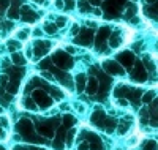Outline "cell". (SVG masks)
Segmentation results:
<instances>
[{
  "mask_svg": "<svg viewBox=\"0 0 158 150\" xmlns=\"http://www.w3.org/2000/svg\"><path fill=\"white\" fill-rule=\"evenodd\" d=\"M56 27H57L56 24H49V22H48V24H46V27H44V30H46V32H49V33H56V30H57Z\"/></svg>",
  "mask_w": 158,
  "mask_h": 150,
  "instance_id": "cell-1",
  "label": "cell"
},
{
  "mask_svg": "<svg viewBox=\"0 0 158 150\" xmlns=\"http://www.w3.org/2000/svg\"><path fill=\"white\" fill-rule=\"evenodd\" d=\"M13 60H15L16 63H21L22 62V57L21 56H16V54H13Z\"/></svg>",
  "mask_w": 158,
  "mask_h": 150,
  "instance_id": "cell-3",
  "label": "cell"
},
{
  "mask_svg": "<svg viewBox=\"0 0 158 150\" xmlns=\"http://www.w3.org/2000/svg\"><path fill=\"white\" fill-rule=\"evenodd\" d=\"M54 5L60 10V8H63V2H62V0H56V2H54Z\"/></svg>",
  "mask_w": 158,
  "mask_h": 150,
  "instance_id": "cell-4",
  "label": "cell"
},
{
  "mask_svg": "<svg viewBox=\"0 0 158 150\" xmlns=\"http://www.w3.org/2000/svg\"><path fill=\"white\" fill-rule=\"evenodd\" d=\"M27 35H29V29H25V30H22V32L18 33V36H19L21 40H25V38H27Z\"/></svg>",
  "mask_w": 158,
  "mask_h": 150,
  "instance_id": "cell-2",
  "label": "cell"
}]
</instances>
